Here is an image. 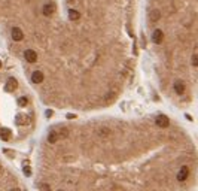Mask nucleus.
Returning <instances> with one entry per match:
<instances>
[{
	"label": "nucleus",
	"instance_id": "nucleus-1",
	"mask_svg": "<svg viewBox=\"0 0 198 191\" xmlns=\"http://www.w3.org/2000/svg\"><path fill=\"white\" fill-rule=\"evenodd\" d=\"M69 136V131L67 130H63V131H52L49 136H48V140H49V143H55L57 140H60V139H64Z\"/></svg>",
	"mask_w": 198,
	"mask_h": 191
},
{
	"label": "nucleus",
	"instance_id": "nucleus-2",
	"mask_svg": "<svg viewBox=\"0 0 198 191\" xmlns=\"http://www.w3.org/2000/svg\"><path fill=\"white\" fill-rule=\"evenodd\" d=\"M188 176H189V169H188V166H183V167L179 170V173H177V181H179V182H183V181L188 179Z\"/></svg>",
	"mask_w": 198,
	"mask_h": 191
},
{
	"label": "nucleus",
	"instance_id": "nucleus-3",
	"mask_svg": "<svg viewBox=\"0 0 198 191\" xmlns=\"http://www.w3.org/2000/svg\"><path fill=\"white\" fill-rule=\"evenodd\" d=\"M24 58L29 61V63H36V61H37V54L34 52L33 49H27V51L24 52Z\"/></svg>",
	"mask_w": 198,
	"mask_h": 191
},
{
	"label": "nucleus",
	"instance_id": "nucleus-4",
	"mask_svg": "<svg viewBox=\"0 0 198 191\" xmlns=\"http://www.w3.org/2000/svg\"><path fill=\"white\" fill-rule=\"evenodd\" d=\"M168 124H170V121H168V118L165 116V115H160V116L156 118V125H158V127H161V129H165V127H168Z\"/></svg>",
	"mask_w": 198,
	"mask_h": 191
},
{
	"label": "nucleus",
	"instance_id": "nucleus-5",
	"mask_svg": "<svg viewBox=\"0 0 198 191\" xmlns=\"http://www.w3.org/2000/svg\"><path fill=\"white\" fill-rule=\"evenodd\" d=\"M162 39H164V33H162V30L156 29V30L152 33V40L155 42V43H161Z\"/></svg>",
	"mask_w": 198,
	"mask_h": 191
},
{
	"label": "nucleus",
	"instance_id": "nucleus-6",
	"mask_svg": "<svg viewBox=\"0 0 198 191\" xmlns=\"http://www.w3.org/2000/svg\"><path fill=\"white\" fill-rule=\"evenodd\" d=\"M31 82L33 84H40V82H43V73L42 72H33V75H31Z\"/></svg>",
	"mask_w": 198,
	"mask_h": 191
},
{
	"label": "nucleus",
	"instance_id": "nucleus-7",
	"mask_svg": "<svg viewBox=\"0 0 198 191\" xmlns=\"http://www.w3.org/2000/svg\"><path fill=\"white\" fill-rule=\"evenodd\" d=\"M16 87H18V82H16L15 78H9L8 82H6V91H15Z\"/></svg>",
	"mask_w": 198,
	"mask_h": 191
},
{
	"label": "nucleus",
	"instance_id": "nucleus-8",
	"mask_svg": "<svg viewBox=\"0 0 198 191\" xmlns=\"http://www.w3.org/2000/svg\"><path fill=\"white\" fill-rule=\"evenodd\" d=\"M11 34H12V39H14V40H16V42L23 40V38H24L23 31L20 30L18 27H14V29H12V33H11Z\"/></svg>",
	"mask_w": 198,
	"mask_h": 191
},
{
	"label": "nucleus",
	"instance_id": "nucleus-9",
	"mask_svg": "<svg viewBox=\"0 0 198 191\" xmlns=\"http://www.w3.org/2000/svg\"><path fill=\"white\" fill-rule=\"evenodd\" d=\"M0 138L3 139L5 142H8L9 139L12 138V133H11L9 129H0Z\"/></svg>",
	"mask_w": 198,
	"mask_h": 191
},
{
	"label": "nucleus",
	"instance_id": "nucleus-10",
	"mask_svg": "<svg viewBox=\"0 0 198 191\" xmlns=\"http://www.w3.org/2000/svg\"><path fill=\"white\" fill-rule=\"evenodd\" d=\"M55 11V6H54L52 3H48V5H43V9H42V12L45 14L46 16L52 15V12Z\"/></svg>",
	"mask_w": 198,
	"mask_h": 191
},
{
	"label": "nucleus",
	"instance_id": "nucleus-11",
	"mask_svg": "<svg viewBox=\"0 0 198 191\" xmlns=\"http://www.w3.org/2000/svg\"><path fill=\"white\" fill-rule=\"evenodd\" d=\"M29 122L30 121H29V116H27V115L21 114V115L16 116V124H18V125H27Z\"/></svg>",
	"mask_w": 198,
	"mask_h": 191
},
{
	"label": "nucleus",
	"instance_id": "nucleus-12",
	"mask_svg": "<svg viewBox=\"0 0 198 191\" xmlns=\"http://www.w3.org/2000/svg\"><path fill=\"white\" fill-rule=\"evenodd\" d=\"M174 91L177 94H183L185 93V85H183L182 81H176L174 82Z\"/></svg>",
	"mask_w": 198,
	"mask_h": 191
},
{
	"label": "nucleus",
	"instance_id": "nucleus-13",
	"mask_svg": "<svg viewBox=\"0 0 198 191\" xmlns=\"http://www.w3.org/2000/svg\"><path fill=\"white\" fill-rule=\"evenodd\" d=\"M79 16H81V14L77 12L76 9H70V11H69V18L72 20V21H76V20H79Z\"/></svg>",
	"mask_w": 198,
	"mask_h": 191
},
{
	"label": "nucleus",
	"instance_id": "nucleus-14",
	"mask_svg": "<svg viewBox=\"0 0 198 191\" xmlns=\"http://www.w3.org/2000/svg\"><path fill=\"white\" fill-rule=\"evenodd\" d=\"M161 16V12L158 11V9H155V11H152L151 12V15H149V18H151V21H158Z\"/></svg>",
	"mask_w": 198,
	"mask_h": 191
},
{
	"label": "nucleus",
	"instance_id": "nucleus-15",
	"mask_svg": "<svg viewBox=\"0 0 198 191\" xmlns=\"http://www.w3.org/2000/svg\"><path fill=\"white\" fill-rule=\"evenodd\" d=\"M23 170H24V175H25V176H31V169H30V166H27V164H25V166L23 167Z\"/></svg>",
	"mask_w": 198,
	"mask_h": 191
},
{
	"label": "nucleus",
	"instance_id": "nucleus-16",
	"mask_svg": "<svg viewBox=\"0 0 198 191\" xmlns=\"http://www.w3.org/2000/svg\"><path fill=\"white\" fill-rule=\"evenodd\" d=\"M192 66H198V57H197V54H194V55H192Z\"/></svg>",
	"mask_w": 198,
	"mask_h": 191
},
{
	"label": "nucleus",
	"instance_id": "nucleus-17",
	"mask_svg": "<svg viewBox=\"0 0 198 191\" xmlns=\"http://www.w3.org/2000/svg\"><path fill=\"white\" fill-rule=\"evenodd\" d=\"M27 103H29V100L25 99V97H21V99H20V105H21V106H27Z\"/></svg>",
	"mask_w": 198,
	"mask_h": 191
},
{
	"label": "nucleus",
	"instance_id": "nucleus-18",
	"mask_svg": "<svg viewBox=\"0 0 198 191\" xmlns=\"http://www.w3.org/2000/svg\"><path fill=\"white\" fill-rule=\"evenodd\" d=\"M52 115V111H46V116H51Z\"/></svg>",
	"mask_w": 198,
	"mask_h": 191
},
{
	"label": "nucleus",
	"instance_id": "nucleus-19",
	"mask_svg": "<svg viewBox=\"0 0 198 191\" xmlns=\"http://www.w3.org/2000/svg\"><path fill=\"white\" fill-rule=\"evenodd\" d=\"M0 67H2V61H0Z\"/></svg>",
	"mask_w": 198,
	"mask_h": 191
},
{
	"label": "nucleus",
	"instance_id": "nucleus-20",
	"mask_svg": "<svg viewBox=\"0 0 198 191\" xmlns=\"http://www.w3.org/2000/svg\"><path fill=\"white\" fill-rule=\"evenodd\" d=\"M0 170H2V167H0Z\"/></svg>",
	"mask_w": 198,
	"mask_h": 191
}]
</instances>
